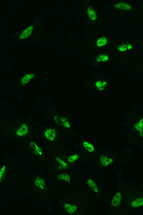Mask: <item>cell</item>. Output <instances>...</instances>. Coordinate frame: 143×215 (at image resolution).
<instances>
[{
  "mask_svg": "<svg viewBox=\"0 0 143 215\" xmlns=\"http://www.w3.org/2000/svg\"><path fill=\"white\" fill-rule=\"evenodd\" d=\"M45 135L48 140L50 141L54 139L56 136V132L54 129H49L45 132Z\"/></svg>",
  "mask_w": 143,
  "mask_h": 215,
  "instance_id": "1",
  "label": "cell"
},
{
  "mask_svg": "<svg viewBox=\"0 0 143 215\" xmlns=\"http://www.w3.org/2000/svg\"><path fill=\"white\" fill-rule=\"evenodd\" d=\"M30 148L31 151L33 153L36 154H39L40 155H42V152L37 145L34 142H32L30 145Z\"/></svg>",
  "mask_w": 143,
  "mask_h": 215,
  "instance_id": "2",
  "label": "cell"
},
{
  "mask_svg": "<svg viewBox=\"0 0 143 215\" xmlns=\"http://www.w3.org/2000/svg\"><path fill=\"white\" fill-rule=\"evenodd\" d=\"M28 128L25 124L22 125L17 132V135L19 136H25L28 133Z\"/></svg>",
  "mask_w": 143,
  "mask_h": 215,
  "instance_id": "3",
  "label": "cell"
},
{
  "mask_svg": "<svg viewBox=\"0 0 143 215\" xmlns=\"http://www.w3.org/2000/svg\"><path fill=\"white\" fill-rule=\"evenodd\" d=\"M121 194L118 192L114 196L111 202V205L113 207H117L120 204L121 199Z\"/></svg>",
  "mask_w": 143,
  "mask_h": 215,
  "instance_id": "4",
  "label": "cell"
},
{
  "mask_svg": "<svg viewBox=\"0 0 143 215\" xmlns=\"http://www.w3.org/2000/svg\"><path fill=\"white\" fill-rule=\"evenodd\" d=\"M112 162L113 160L111 159H109L106 156L103 155L100 157V163L103 166H107Z\"/></svg>",
  "mask_w": 143,
  "mask_h": 215,
  "instance_id": "5",
  "label": "cell"
},
{
  "mask_svg": "<svg viewBox=\"0 0 143 215\" xmlns=\"http://www.w3.org/2000/svg\"><path fill=\"white\" fill-rule=\"evenodd\" d=\"M66 211L70 214H72L75 212L77 208V206L75 205L66 204L64 205Z\"/></svg>",
  "mask_w": 143,
  "mask_h": 215,
  "instance_id": "6",
  "label": "cell"
},
{
  "mask_svg": "<svg viewBox=\"0 0 143 215\" xmlns=\"http://www.w3.org/2000/svg\"><path fill=\"white\" fill-rule=\"evenodd\" d=\"M87 183L90 189L96 193L98 192V190L97 186L93 180L91 179H89L87 181Z\"/></svg>",
  "mask_w": 143,
  "mask_h": 215,
  "instance_id": "7",
  "label": "cell"
},
{
  "mask_svg": "<svg viewBox=\"0 0 143 215\" xmlns=\"http://www.w3.org/2000/svg\"><path fill=\"white\" fill-rule=\"evenodd\" d=\"M88 13L89 17L92 20H94L97 18V14L94 9L89 8L88 11Z\"/></svg>",
  "mask_w": 143,
  "mask_h": 215,
  "instance_id": "8",
  "label": "cell"
},
{
  "mask_svg": "<svg viewBox=\"0 0 143 215\" xmlns=\"http://www.w3.org/2000/svg\"><path fill=\"white\" fill-rule=\"evenodd\" d=\"M34 76V75L32 74H29L24 77L21 80L22 83L23 85L27 83L30 81Z\"/></svg>",
  "mask_w": 143,
  "mask_h": 215,
  "instance_id": "9",
  "label": "cell"
},
{
  "mask_svg": "<svg viewBox=\"0 0 143 215\" xmlns=\"http://www.w3.org/2000/svg\"><path fill=\"white\" fill-rule=\"evenodd\" d=\"M143 205V198H138L134 201L132 203V205L134 207H140Z\"/></svg>",
  "mask_w": 143,
  "mask_h": 215,
  "instance_id": "10",
  "label": "cell"
},
{
  "mask_svg": "<svg viewBox=\"0 0 143 215\" xmlns=\"http://www.w3.org/2000/svg\"><path fill=\"white\" fill-rule=\"evenodd\" d=\"M116 5L118 8H120L125 10H130L131 6L129 4L125 3H118Z\"/></svg>",
  "mask_w": 143,
  "mask_h": 215,
  "instance_id": "11",
  "label": "cell"
},
{
  "mask_svg": "<svg viewBox=\"0 0 143 215\" xmlns=\"http://www.w3.org/2000/svg\"><path fill=\"white\" fill-rule=\"evenodd\" d=\"M35 184L37 186L44 189L45 186L44 182L43 180L40 178H37L36 180Z\"/></svg>",
  "mask_w": 143,
  "mask_h": 215,
  "instance_id": "12",
  "label": "cell"
},
{
  "mask_svg": "<svg viewBox=\"0 0 143 215\" xmlns=\"http://www.w3.org/2000/svg\"><path fill=\"white\" fill-rule=\"evenodd\" d=\"M83 145L85 148L89 152H93L94 151V149L93 146L88 142H84Z\"/></svg>",
  "mask_w": 143,
  "mask_h": 215,
  "instance_id": "13",
  "label": "cell"
},
{
  "mask_svg": "<svg viewBox=\"0 0 143 215\" xmlns=\"http://www.w3.org/2000/svg\"><path fill=\"white\" fill-rule=\"evenodd\" d=\"M107 43V40L106 38H102L98 40L97 42V46L99 47H101L106 45Z\"/></svg>",
  "mask_w": 143,
  "mask_h": 215,
  "instance_id": "14",
  "label": "cell"
},
{
  "mask_svg": "<svg viewBox=\"0 0 143 215\" xmlns=\"http://www.w3.org/2000/svg\"><path fill=\"white\" fill-rule=\"evenodd\" d=\"M58 178L60 180H66L67 182H70V177L68 174H63L58 176Z\"/></svg>",
  "mask_w": 143,
  "mask_h": 215,
  "instance_id": "15",
  "label": "cell"
},
{
  "mask_svg": "<svg viewBox=\"0 0 143 215\" xmlns=\"http://www.w3.org/2000/svg\"><path fill=\"white\" fill-rule=\"evenodd\" d=\"M108 59V56L106 54H100L98 56L97 58V61L98 62H105Z\"/></svg>",
  "mask_w": 143,
  "mask_h": 215,
  "instance_id": "16",
  "label": "cell"
},
{
  "mask_svg": "<svg viewBox=\"0 0 143 215\" xmlns=\"http://www.w3.org/2000/svg\"><path fill=\"white\" fill-rule=\"evenodd\" d=\"M60 120H61L63 126L67 128H69L70 127V124H69L68 121L66 118L62 117L60 118Z\"/></svg>",
  "mask_w": 143,
  "mask_h": 215,
  "instance_id": "17",
  "label": "cell"
},
{
  "mask_svg": "<svg viewBox=\"0 0 143 215\" xmlns=\"http://www.w3.org/2000/svg\"><path fill=\"white\" fill-rule=\"evenodd\" d=\"M56 160L59 162L60 164V166L63 169H67L68 167V166L66 163H65L63 161H62L59 158H57Z\"/></svg>",
  "mask_w": 143,
  "mask_h": 215,
  "instance_id": "18",
  "label": "cell"
},
{
  "mask_svg": "<svg viewBox=\"0 0 143 215\" xmlns=\"http://www.w3.org/2000/svg\"><path fill=\"white\" fill-rule=\"evenodd\" d=\"M135 127L138 130L140 131L143 127V119L141 120L137 124H136Z\"/></svg>",
  "mask_w": 143,
  "mask_h": 215,
  "instance_id": "19",
  "label": "cell"
},
{
  "mask_svg": "<svg viewBox=\"0 0 143 215\" xmlns=\"http://www.w3.org/2000/svg\"><path fill=\"white\" fill-rule=\"evenodd\" d=\"M79 156L77 154L74 155L68 158L69 162L70 163H72L74 162L79 158Z\"/></svg>",
  "mask_w": 143,
  "mask_h": 215,
  "instance_id": "20",
  "label": "cell"
},
{
  "mask_svg": "<svg viewBox=\"0 0 143 215\" xmlns=\"http://www.w3.org/2000/svg\"><path fill=\"white\" fill-rule=\"evenodd\" d=\"M106 82H102L100 81H98L96 83V86L98 88H100V90H102L103 89L104 87L106 86Z\"/></svg>",
  "mask_w": 143,
  "mask_h": 215,
  "instance_id": "21",
  "label": "cell"
},
{
  "mask_svg": "<svg viewBox=\"0 0 143 215\" xmlns=\"http://www.w3.org/2000/svg\"><path fill=\"white\" fill-rule=\"evenodd\" d=\"M127 46L126 45H123L118 47V51L121 52H124L127 50Z\"/></svg>",
  "mask_w": 143,
  "mask_h": 215,
  "instance_id": "22",
  "label": "cell"
},
{
  "mask_svg": "<svg viewBox=\"0 0 143 215\" xmlns=\"http://www.w3.org/2000/svg\"><path fill=\"white\" fill-rule=\"evenodd\" d=\"M5 166L4 165V166L3 167V168H2V169L1 170V171H0V176L1 179V177L2 175L4 173V170H5Z\"/></svg>",
  "mask_w": 143,
  "mask_h": 215,
  "instance_id": "23",
  "label": "cell"
},
{
  "mask_svg": "<svg viewBox=\"0 0 143 215\" xmlns=\"http://www.w3.org/2000/svg\"><path fill=\"white\" fill-rule=\"evenodd\" d=\"M140 134L141 136H143V127L140 130Z\"/></svg>",
  "mask_w": 143,
  "mask_h": 215,
  "instance_id": "24",
  "label": "cell"
},
{
  "mask_svg": "<svg viewBox=\"0 0 143 215\" xmlns=\"http://www.w3.org/2000/svg\"><path fill=\"white\" fill-rule=\"evenodd\" d=\"M127 48H128V49H130L132 48V46L131 45H129L127 46Z\"/></svg>",
  "mask_w": 143,
  "mask_h": 215,
  "instance_id": "25",
  "label": "cell"
}]
</instances>
